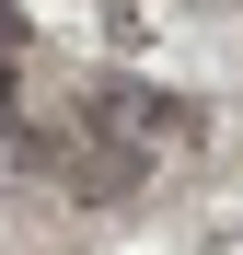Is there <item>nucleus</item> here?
<instances>
[{
    "mask_svg": "<svg viewBox=\"0 0 243 255\" xmlns=\"http://www.w3.org/2000/svg\"><path fill=\"white\" fill-rule=\"evenodd\" d=\"M81 128H93V139L116 151V174L185 139V116H174V93H151V81H93V105H81Z\"/></svg>",
    "mask_w": 243,
    "mask_h": 255,
    "instance_id": "nucleus-1",
    "label": "nucleus"
},
{
    "mask_svg": "<svg viewBox=\"0 0 243 255\" xmlns=\"http://www.w3.org/2000/svg\"><path fill=\"white\" fill-rule=\"evenodd\" d=\"M0 58H12V12H0Z\"/></svg>",
    "mask_w": 243,
    "mask_h": 255,
    "instance_id": "nucleus-3",
    "label": "nucleus"
},
{
    "mask_svg": "<svg viewBox=\"0 0 243 255\" xmlns=\"http://www.w3.org/2000/svg\"><path fill=\"white\" fill-rule=\"evenodd\" d=\"M12 116H23V105H12V58H0V139H12Z\"/></svg>",
    "mask_w": 243,
    "mask_h": 255,
    "instance_id": "nucleus-2",
    "label": "nucleus"
}]
</instances>
